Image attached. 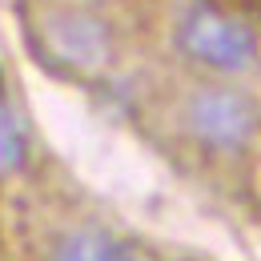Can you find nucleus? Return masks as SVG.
<instances>
[{
    "mask_svg": "<svg viewBox=\"0 0 261 261\" xmlns=\"http://www.w3.org/2000/svg\"><path fill=\"white\" fill-rule=\"evenodd\" d=\"M53 261H141V253L100 225H76L57 237Z\"/></svg>",
    "mask_w": 261,
    "mask_h": 261,
    "instance_id": "4",
    "label": "nucleus"
},
{
    "mask_svg": "<svg viewBox=\"0 0 261 261\" xmlns=\"http://www.w3.org/2000/svg\"><path fill=\"white\" fill-rule=\"evenodd\" d=\"M36 48L53 68H61L68 76H97L113 65V29L105 16L89 8L61 4V8L40 12Z\"/></svg>",
    "mask_w": 261,
    "mask_h": 261,
    "instance_id": "2",
    "label": "nucleus"
},
{
    "mask_svg": "<svg viewBox=\"0 0 261 261\" xmlns=\"http://www.w3.org/2000/svg\"><path fill=\"white\" fill-rule=\"evenodd\" d=\"M24 165H29V129L20 113L0 97V181L24 173Z\"/></svg>",
    "mask_w": 261,
    "mask_h": 261,
    "instance_id": "5",
    "label": "nucleus"
},
{
    "mask_svg": "<svg viewBox=\"0 0 261 261\" xmlns=\"http://www.w3.org/2000/svg\"><path fill=\"white\" fill-rule=\"evenodd\" d=\"M177 48L185 61L217 76H241L257 65V33L217 4H193L177 20Z\"/></svg>",
    "mask_w": 261,
    "mask_h": 261,
    "instance_id": "1",
    "label": "nucleus"
},
{
    "mask_svg": "<svg viewBox=\"0 0 261 261\" xmlns=\"http://www.w3.org/2000/svg\"><path fill=\"white\" fill-rule=\"evenodd\" d=\"M257 125H261L257 105L241 89L205 85L185 100V129L209 153H241L253 141Z\"/></svg>",
    "mask_w": 261,
    "mask_h": 261,
    "instance_id": "3",
    "label": "nucleus"
}]
</instances>
